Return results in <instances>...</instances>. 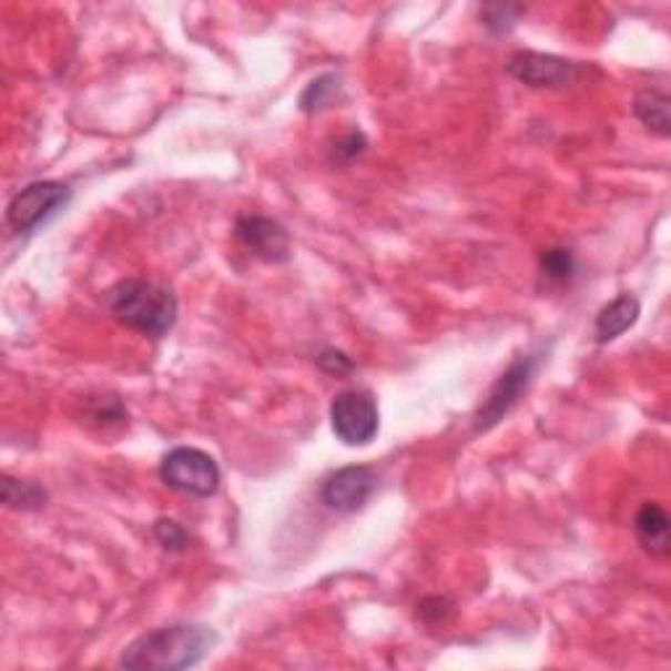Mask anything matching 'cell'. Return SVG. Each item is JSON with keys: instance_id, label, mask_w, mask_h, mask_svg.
<instances>
[{"instance_id": "5bb4252c", "label": "cell", "mask_w": 671, "mask_h": 671, "mask_svg": "<svg viewBox=\"0 0 671 671\" xmlns=\"http://www.w3.org/2000/svg\"><path fill=\"white\" fill-rule=\"evenodd\" d=\"M3 501L11 509H40L42 501H45V490L34 486V482L3 478Z\"/></svg>"}, {"instance_id": "52a82bcc", "label": "cell", "mask_w": 671, "mask_h": 671, "mask_svg": "<svg viewBox=\"0 0 671 671\" xmlns=\"http://www.w3.org/2000/svg\"><path fill=\"white\" fill-rule=\"evenodd\" d=\"M378 488V475L365 465H349L328 475L323 482V504L334 511H357Z\"/></svg>"}, {"instance_id": "8fae6325", "label": "cell", "mask_w": 671, "mask_h": 671, "mask_svg": "<svg viewBox=\"0 0 671 671\" xmlns=\"http://www.w3.org/2000/svg\"><path fill=\"white\" fill-rule=\"evenodd\" d=\"M638 317H640V302L630 297V294H622V297L609 302V305L598 313L596 338L601 344L614 342V338H619L624 331H630L634 323H638Z\"/></svg>"}, {"instance_id": "e0dca14e", "label": "cell", "mask_w": 671, "mask_h": 671, "mask_svg": "<svg viewBox=\"0 0 671 671\" xmlns=\"http://www.w3.org/2000/svg\"><path fill=\"white\" fill-rule=\"evenodd\" d=\"M522 9H509V6H490V9L482 11V19H486V27L494 29V32H509L515 27V21Z\"/></svg>"}, {"instance_id": "7c38bea8", "label": "cell", "mask_w": 671, "mask_h": 671, "mask_svg": "<svg viewBox=\"0 0 671 671\" xmlns=\"http://www.w3.org/2000/svg\"><path fill=\"white\" fill-rule=\"evenodd\" d=\"M632 113L659 136L671 134V98L663 90H643L634 95Z\"/></svg>"}, {"instance_id": "277c9868", "label": "cell", "mask_w": 671, "mask_h": 671, "mask_svg": "<svg viewBox=\"0 0 671 671\" xmlns=\"http://www.w3.org/2000/svg\"><path fill=\"white\" fill-rule=\"evenodd\" d=\"M540 363H543L540 352H528V355L511 359V365L499 375V380L490 386L486 401L480 404L478 415H475V433L490 430L517 407V401L528 392L532 375H536Z\"/></svg>"}, {"instance_id": "6da1fadb", "label": "cell", "mask_w": 671, "mask_h": 671, "mask_svg": "<svg viewBox=\"0 0 671 671\" xmlns=\"http://www.w3.org/2000/svg\"><path fill=\"white\" fill-rule=\"evenodd\" d=\"M215 632L200 624H171L157 627L140 634L134 643L124 648L121 667L124 669H155L179 671L192 669L211 653Z\"/></svg>"}, {"instance_id": "9c48e42d", "label": "cell", "mask_w": 671, "mask_h": 671, "mask_svg": "<svg viewBox=\"0 0 671 671\" xmlns=\"http://www.w3.org/2000/svg\"><path fill=\"white\" fill-rule=\"evenodd\" d=\"M236 240L265 263H284L292 255L288 231L265 215H242L236 221Z\"/></svg>"}, {"instance_id": "9a60e30c", "label": "cell", "mask_w": 671, "mask_h": 671, "mask_svg": "<svg viewBox=\"0 0 671 671\" xmlns=\"http://www.w3.org/2000/svg\"><path fill=\"white\" fill-rule=\"evenodd\" d=\"M575 255L567 247H551L540 255V271L548 281H557V284H567L575 276Z\"/></svg>"}, {"instance_id": "2e32d148", "label": "cell", "mask_w": 671, "mask_h": 671, "mask_svg": "<svg viewBox=\"0 0 671 671\" xmlns=\"http://www.w3.org/2000/svg\"><path fill=\"white\" fill-rule=\"evenodd\" d=\"M155 538L165 551H184L186 543H190V536L179 522L173 519H157L155 522Z\"/></svg>"}, {"instance_id": "8992f818", "label": "cell", "mask_w": 671, "mask_h": 671, "mask_svg": "<svg viewBox=\"0 0 671 671\" xmlns=\"http://www.w3.org/2000/svg\"><path fill=\"white\" fill-rule=\"evenodd\" d=\"M71 197L69 186L61 182H32L21 190L17 197L11 200L9 213V226L19 234H32L34 228H40L42 223L61 211Z\"/></svg>"}, {"instance_id": "4fadbf2b", "label": "cell", "mask_w": 671, "mask_h": 671, "mask_svg": "<svg viewBox=\"0 0 671 671\" xmlns=\"http://www.w3.org/2000/svg\"><path fill=\"white\" fill-rule=\"evenodd\" d=\"M338 92H342V79L336 74H323L317 77L315 82L307 84V90L302 92L299 105L305 113H315L323 111V108H328L334 100L338 98Z\"/></svg>"}, {"instance_id": "7a4b0ae2", "label": "cell", "mask_w": 671, "mask_h": 671, "mask_svg": "<svg viewBox=\"0 0 671 671\" xmlns=\"http://www.w3.org/2000/svg\"><path fill=\"white\" fill-rule=\"evenodd\" d=\"M103 305L121 326L161 338L176 323L179 302L169 286L144 278H124L103 294Z\"/></svg>"}, {"instance_id": "d6986e66", "label": "cell", "mask_w": 671, "mask_h": 671, "mask_svg": "<svg viewBox=\"0 0 671 671\" xmlns=\"http://www.w3.org/2000/svg\"><path fill=\"white\" fill-rule=\"evenodd\" d=\"M317 365H321L323 370L336 373V375H344V373L352 370L349 357H346L344 352H336V349H326V352H323V355L317 357Z\"/></svg>"}, {"instance_id": "5b68a950", "label": "cell", "mask_w": 671, "mask_h": 671, "mask_svg": "<svg viewBox=\"0 0 671 671\" xmlns=\"http://www.w3.org/2000/svg\"><path fill=\"white\" fill-rule=\"evenodd\" d=\"M331 428L346 446H367L378 436V404L370 392H344L331 404Z\"/></svg>"}, {"instance_id": "ba28073f", "label": "cell", "mask_w": 671, "mask_h": 671, "mask_svg": "<svg viewBox=\"0 0 671 671\" xmlns=\"http://www.w3.org/2000/svg\"><path fill=\"white\" fill-rule=\"evenodd\" d=\"M509 74L530 87H569L582 77V67L567 58L528 50V53L511 55Z\"/></svg>"}, {"instance_id": "ac0fdd59", "label": "cell", "mask_w": 671, "mask_h": 671, "mask_svg": "<svg viewBox=\"0 0 671 671\" xmlns=\"http://www.w3.org/2000/svg\"><path fill=\"white\" fill-rule=\"evenodd\" d=\"M367 150V140L363 132H349L344 136V140L336 142L334 148V155L338 157V161H355V157H359Z\"/></svg>"}, {"instance_id": "3957f363", "label": "cell", "mask_w": 671, "mask_h": 671, "mask_svg": "<svg viewBox=\"0 0 671 671\" xmlns=\"http://www.w3.org/2000/svg\"><path fill=\"white\" fill-rule=\"evenodd\" d=\"M161 480L179 494L211 499L221 486V470L211 454L194 446H176L161 461Z\"/></svg>"}, {"instance_id": "30bf717a", "label": "cell", "mask_w": 671, "mask_h": 671, "mask_svg": "<svg viewBox=\"0 0 671 671\" xmlns=\"http://www.w3.org/2000/svg\"><path fill=\"white\" fill-rule=\"evenodd\" d=\"M634 536L651 557H669V515L661 504L648 501L634 515Z\"/></svg>"}]
</instances>
